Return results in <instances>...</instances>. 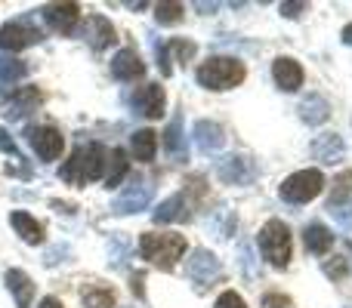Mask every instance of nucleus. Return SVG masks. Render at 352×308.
<instances>
[{
    "mask_svg": "<svg viewBox=\"0 0 352 308\" xmlns=\"http://www.w3.org/2000/svg\"><path fill=\"white\" fill-rule=\"evenodd\" d=\"M105 163H109V152L99 142H87V145L74 148V154L62 163L59 179L72 182V185H87L105 173Z\"/></svg>",
    "mask_w": 352,
    "mask_h": 308,
    "instance_id": "f257e3e1",
    "label": "nucleus"
},
{
    "mask_svg": "<svg viewBox=\"0 0 352 308\" xmlns=\"http://www.w3.org/2000/svg\"><path fill=\"white\" fill-rule=\"evenodd\" d=\"M182 253H186V237L173 235V231H161V235L158 231H146L140 237V256L146 262H152V265L164 268V272H170L182 259Z\"/></svg>",
    "mask_w": 352,
    "mask_h": 308,
    "instance_id": "f03ea898",
    "label": "nucleus"
},
{
    "mask_svg": "<svg viewBox=\"0 0 352 308\" xmlns=\"http://www.w3.org/2000/svg\"><path fill=\"white\" fill-rule=\"evenodd\" d=\"M198 84L204 90H213V93H223V90H232L244 80V65L232 56H217V59H207L204 65L198 68Z\"/></svg>",
    "mask_w": 352,
    "mask_h": 308,
    "instance_id": "7ed1b4c3",
    "label": "nucleus"
},
{
    "mask_svg": "<svg viewBox=\"0 0 352 308\" xmlns=\"http://www.w3.org/2000/svg\"><path fill=\"white\" fill-rule=\"evenodd\" d=\"M256 244H260V253L269 265L287 268V262H291V231H287V225L281 219H269L260 228Z\"/></svg>",
    "mask_w": 352,
    "mask_h": 308,
    "instance_id": "20e7f679",
    "label": "nucleus"
},
{
    "mask_svg": "<svg viewBox=\"0 0 352 308\" xmlns=\"http://www.w3.org/2000/svg\"><path fill=\"white\" fill-rule=\"evenodd\" d=\"M322 188H324V176L318 173V169H300V173L287 176V179L281 182L278 194L287 204H309L312 198L322 194Z\"/></svg>",
    "mask_w": 352,
    "mask_h": 308,
    "instance_id": "39448f33",
    "label": "nucleus"
},
{
    "mask_svg": "<svg viewBox=\"0 0 352 308\" xmlns=\"http://www.w3.org/2000/svg\"><path fill=\"white\" fill-rule=\"evenodd\" d=\"M41 28H37L31 19H12V22H6L3 28H0V49H10V53H16V49H25L31 47V43L41 40Z\"/></svg>",
    "mask_w": 352,
    "mask_h": 308,
    "instance_id": "423d86ee",
    "label": "nucleus"
},
{
    "mask_svg": "<svg viewBox=\"0 0 352 308\" xmlns=\"http://www.w3.org/2000/svg\"><path fill=\"white\" fill-rule=\"evenodd\" d=\"M217 176L226 185H250L256 179V163L248 154H229L217 163Z\"/></svg>",
    "mask_w": 352,
    "mask_h": 308,
    "instance_id": "0eeeda50",
    "label": "nucleus"
},
{
    "mask_svg": "<svg viewBox=\"0 0 352 308\" xmlns=\"http://www.w3.org/2000/svg\"><path fill=\"white\" fill-rule=\"evenodd\" d=\"M41 16L50 25V31H56V34H74V28L80 22V6L78 3H47L41 10Z\"/></svg>",
    "mask_w": 352,
    "mask_h": 308,
    "instance_id": "6e6552de",
    "label": "nucleus"
},
{
    "mask_svg": "<svg viewBox=\"0 0 352 308\" xmlns=\"http://www.w3.org/2000/svg\"><path fill=\"white\" fill-rule=\"evenodd\" d=\"M133 111L142 117H148V121H155V117L164 115V105H167V96H164V86L161 84H142L140 90L133 93Z\"/></svg>",
    "mask_w": 352,
    "mask_h": 308,
    "instance_id": "1a4fd4ad",
    "label": "nucleus"
},
{
    "mask_svg": "<svg viewBox=\"0 0 352 308\" xmlns=\"http://www.w3.org/2000/svg\"><path fill=\"white\" fill-rule=\"evenodd\" d=\"M25 136H28L31 148H34V154L41 161H56L62 154V148H65V139H62V133L56 127H31Z\"/></svg>",
    "mask_w": 352,
    "mask_h": 308,
    "instance_id": "9d476101",
    "label": "nucleus"
},
{
    "mask_svg": "<svg viewBox=\"0 0 352 308\" xmlns=\"http://www.w3.org/2000/svg\"><path fill=\"white\" fill-rule=\"evenodd\" d=\"M186 274L195 281V284H210V281H217L219 274H223V265H219V259L210 253V250H195L192 259L186 262Z\"/></svg>",
    "mask_w": 352,
    "mask_h": 308,
    "instance_id": "9b49d317",
    "label": "nucleus"
},
{
    "mask_svg": "<svg viewBox=\"0 0 352 308\" xmlns=\"http://www.w3.org/2000/svg\"><path fill=\"white\" fill-rule=\"evenodd\" d=\"M148 200H152V185L142 179H136L133 185L127 188V191L121 194V198L111 204V213H118V216H127V213H140L148 206Z\"/></svg>",
    "mask_w": 352,
    "mask_h": 308,
    "instance_id": "f8f14e48",
    "label": "nucleus"
},
{
    "mask_svg": "<svg viewBox=\"0 0 352 308\" xmlns=\"http://www.w3.org/2000/svg\"><path fill=\"white\" fill-rule=\"evenodd\" d=\"M37 105H41V93H37V86H19V90H12L10 102L3 105V117L6 121H22L25 115L37 111Z\"/></svg>",
    "mask_w": 352,
    "mask_h": 308,
    "instance_id": "ddd939ff",
    "label": "nucleus"
},
{
    "mask_svg": "<svg viewBox=\"0 0 352 308\" xmlns=\"http://www.w3.org/2000/svg\"><path fill=\"white\" fill-rule=\"evenodd\" d=\"M142 74H146V62H142V56L136 53L133 47L121 49V53L111 59V78H115V80L130 84V80H140Z\"/></svg>",
    "mask_w": 352,
    "mask_h": 308,
    "instance_id": "4468645a",
    "label": "nucleus"
},
{
    "mask_svg": "<svg viewBox=\"0 0 352 308\" xmlns=\"http://www.w3.org/2000/svg\"><path fill=\"white\" fill-rule=\"evenodd\" d=\"M272 80L278 90L294 93L303 86V68H300V62L291 59V56H278V59L272 62Z\"/></svg>",
    "mask_w": 352,
    "mask_h": 308,
    "instance_id": "2eb2a0df",
    "label": "nucleus"
},
{
    "mask_svg": "<svg viewBox=\"0 0 352 308\" xmlns=\"http://www.w3.org/2000/svg\"><path fill=\"white\" fill-rule=\"evenodd\" d=\"M84 40L90 43L96 53H102L109 43L118 40V37H115V25H111L105 16H90V19H87V25H84Z\"/></svg>",
    "mask_w": 352,
    "mask_h": 308,
    "instance_id": "dca6fc26",
    "label": "nucleus"
},
{
    "mask_svg": "<svg viewBox=\"0 0 352 308\" xmlns=\"http://www.w3.org/2000/svg\"><path fill=\"white\" fill-rule=\"evenodd\" d=\"M195 145L201 154H217L226 145V133L217 121H198L195 123Z\"/></svg>",
    "mask_w": 352,
    "mask_h": 308,
    "instance_id": "f3484780",
    "label": "nucleus"
},
{
    "mask_svg": "<svg viewBox=\"0 0 352 308\" xmlns=\"http://www.w3.org/2000/svg\"><path fill=\"white\" fill-rule=\"evenodd\" d=\"M343 154H346V145L337 133H322L316 142H312V157L322 163H340Z\"/></svg>",
    "mask_w": 352,
    "mask_h": 308,
    "instance_id": "a211bd4d",
    "label": "nucleus"
},
{
    "mask_svg": "<svg viewBox=\"0 0 352 308\" xmlns=\"http://www.w3.org/2000/svg\"><path fill=\"white\" fill-rule=\"evenodd\" d=\"M10 225L16 228V235L22 237L25 244H43V225L37 222L31 213H25V210H16V213H10Z\"/></svg>",
    "mask_w": 352,
    "mask_h": 308,
    "instance_id": "6ab92c4d",
    "label": "nucleus"
},
{
    "mask_svg": "<svg viewBox=\"0 0 352 308\" xmlns=\"http://www.w3.org/2000/svg\"><path fill=\"white\" fill-rule=\"evenodd\" d=\"M303 244H306V250H309L312 256H324L331 247H334V235H331L328 225L309 222V225L303 228Z\"/></svg>",
    "mask_w": 352,
    "mask_h": 308,
    "instance_id": "aec40b11",
    "label": "nucleus"
},
{
    "mask_svg": "<svg viewBox=\"0 0 352 308\" xmlns=\"http://www.w3.org/2000/svg\"><path fill=\"white\" fill-rule=\"evenodd\" d=\"M300 121L309 123V127H318V123H324L331 117V105L324 96H318V93H312V96H306L303 102H300Z\"/></svg>",
    "mask_w": 352,
    "mask_h": 308,
    "instance_id": "412c9836",
    "label": "nucleus"
},
{
    "mask_svg": "<svg viewBox=\"0 0 352 308\" xmlns=\"http://www.w3.org/2000/svg\"><path fill=\"white\" fill-rule=\"evenodd\" d=\"M6 287H10V293L16 296L19 308H31V299H34V284H31V278L22 272V268H10V272H6Z\"/></svg>",
    "mask_w": 352,
    "mask_h": 308,
    "instance_id": "4be33fe9",
    "label": "nucleus"
},
{
    "mask_svg": "<svg viewBox=\"0 0 352 308\" xmlns=\"http://www.w3.org/2000/svg\"><path fill=\"white\" fill-rule=\"evenodd\" d=\"M188 219V204L182 194H170L164 204L155 210V222L164 225V222H186Z\"/></svg>",
    "mask_w": 352,
    "mask_h": 308,
    "instance_id": "5701e85b",
    "label": "nucleus"
},
{
    "mask_svg": "<svg viewBox=\"0 0 352 308\" xmlns=\"http://www.w3.org/2000/svg\"><path fill=\"white\" fill-rule=\"evenodd\" d=\"M164 148L173 161H188V148H186V136H182V121L173 117L164 130Z\"/></svg>",
    "mask_w": 352,
    "mask_h": 308,
    "instance_id": "b1692460",
    "label": "nucleus"
},
{
    "mask_svg": "<svg viewBox=\"0 0 352 308\" xmlns=\"http://www.w3.org/2000/svg\"><path fill=\"white\" fill-rule=\"evenodd\" d=\"M130 148H133L136 161H155V152H158V133L152 130H136L130 136Z\"/></svg>",
    "mask_w": 352,
    "mask_h": 308,
    "instance_id": "393cba45",
    "label": "nucleus"
},
{
    "mask_svg": "<svg viewBox=\"0 0 352 308\" xmlns=\"http://www.w3.org/2000/svg\"><path fill=\"white\" fill-rule=\"evenodd\" d=\"M105 185L109 188H118L121 185V179L127 176V169H130V161H127V152L124 148H111V154H109V163H105Z\"/></svg>",
    "mask_w": 352,
    "mask_h": 308,
    "instance_id": "a878e982",
    "label": "nucleus"
},
{
    "mask_svg": "<svg viewBox=\"0 0 352 308\" xmlns=\"http://www.w3.org/2000/svg\"><path fill=\"white\" fill-rule=\"evenodd\" d=\"M28 74V65L22 59H12V56H0V90L19 84V80Z\"/></svg>",
    "mask_w": 352,
    "mask_h": 308,
    "instance_id": "bb28decb",
    "label": "nucleus"
},
{
    "mask_svg": "<svg viewBox=\"0 0 352 308\" xmlns=\"http://www.w3.org/2000/svg\"><path fill=\"white\" fill-rule=\"evenodd\" d=\"M349 194H352V169H343V173L334 179V188H331L328 210H340V206H346Z\"/></svg>",
    "mask_w": 352,
    "mask_h": 308,
    "instance_id": "cd10ccee",
    "label": "nucleus"
},
{
    "mask_svg": "<svg viewBox=\"0 0 352 308\" xmlns=\"http://www.w3.org/2000/svg\"><path fill=\"white\" fill-rule=\"evenodd\" d=\"M80 299H84L87 308H111L115 305V290L102 284H90L80 290Z\"/></svg>",
    "mask_w": 352,
    "mask_h": 308,
    "instance_id": "c85d7f7f",
    "label": "nucleus"
},
{
    "mask_svg": "<svg viewBox=\"0 0 352 308\" xmlns=\"http://www.w3.org/2000/svg\"><path fill=\"white\" fill-rule=\"evenodd\" d=\"M182 12H186L182 3H158L155 6V19H158L161 25H176L182 19Z\"/></svg>",
    "mask_w": 352,
    "mask_h": 308,
    "instance_id": "c756f323",
    "label": "nucleus"
},
{
    "mask_svg": "<svg viewBox=\"0 0 352 308\" xmlns=\"http://www.w3.org/2000/svg\"><path fill=\"white\" fill-rule=\"evenodd\" d=\"M167 49H173L176 59H179V62H188L195 53H198V47H195L192 40H182V37H176V40L167 43Z\"/></svg>",
    "mask_w": 352,
    "mask_h": 308,
    "instance_id": "7c9ffc66",
    "label": "nucleus"
},
{
    "mask_svg": "<svg viewBox=\"0 0 352 308\" xmlns=\"http://www.w3.org/2000/svg\"><path fill=\"white\" fill-rule=\"evenodd\" d=\"M324 274H328V278H334V281H343L349 274L346 259H343V256H334V262H324Z\"/></svg>",
    "mask_w": 352,
    "mask_h": 308,
    "instance_id": "2f4dec72",
    "label": "nucleus"
},
{
    "mask_svg": "<svg viewBox=\"0 0 352 308\" xmlns=\"http://www.w3.org/2000/svg\"><path fill=\"white\" fill-rule=\"evenodd\" d=\"M213 308H248V303L241 299V293L226 290V293H219V299H217V305Z\"/></svg>",
    "mask_w": 352,
    "mask_h": 308,
    "instance_id": "473e14b6",
    "label": "nucleus"
},
{
    "mask_svg": "<svg viewBox=\"0 0 352 308\" xmlns=\"http://www.w3.org/2000/svg\"><path fill=\"white\" fill-rule=\"evenodd\" d=\"M263 308H291V299L281 296V293H266L263 296Z\"/></svg>",
    "mask_w": 352,
    "mask_h": 308,
    "instance_id": "72a5a7b5",
    "label": "nucleus"
},
{
    "mask_svg": "<svg viewBox=\"0 0 352 308\" xmlns=\"http://www.w3.org/2000/svg\"><path fill=\"white\" fill-rule=\"evenodd\" d=\"M0 152H6V154H12V157H16V161H22V154H19L16 142L10 139V133H6L3 127H0Z\"/></svg>",
    "mask_w": 352,
    "mask_h": 308,
    "instance_id": "f704fd0d",
    "label": "nucleus"
},
{
    "mask_svg": "<svg viewBox=\"0 0 352 308\" xmlns=\"http://www.w3.org/2000/svg\"><path fill=\"white\" fill-rule=\"evenodd\" d=\"M331 216L337 219V222L343 225V228H352V206H340V210H331Z\"/></svg>",
    "mask_w": 352,
    "mask_h": 308,
    "instance_id": "c9c22d12",
    "label": "nucleus"
},
{
    "mask_svg": "<svg viewBox=\"0 0 352 308\" xmlns=\"http://www.w3.org/2000/svg\"><path fill=\"white\" fill-rule=\"evenodd\" d=\"M303 10H309V3H281V16L287 19H300Z\"/></svg>",
    "mask_w": 352,
    "mask_h": 308,
    "instance_id": "e433bc0d",
    "label": "nucleus"
},
{
    "mask_svg": "<svg viewBox=\"0 0 352 308\" xmlns=\"http://www.w3.org/2000/svg\"><path fill=\"white\" fill-rule=\"evenodd\" d=\"M37 308H65V305H62L56 296H43V299H41V305H37Z\"/></svg>",
    "mask_w": 352,
    "mask_h": 308,
    "instance_id": "4c0bfd02",
    "label": "nucleus"
},
{
    "mask_svg": "<svg viewBox=\"0 0 352 308\" xmlns=\"http://www.w3.org/2000/svg\"><path fill=\"white\" fill-rule=\"evenodd\" d=\"M343 43H346V47H352V25H346V28H343Z\"/></svg>",
    "mask_w": 352,
    "mask_h": 308,
    "instance_id": "58836bf2",
    "label": "nucleus"
},
{
    "mask_svg": "<svg viewBox=\"0 0 352 308\" xmlns=\"http://www.w3.org/2000/svg\"><path fill=\"white\" fill-rule=\"evenodd\" d=\"M349 253H352V244H349Z\"/></svg>",
    "mask_w": 352,
    "mask_h": 308,
    "instance_id": "ea45409f",
    "label": "nucleus"
}]
</instances>
